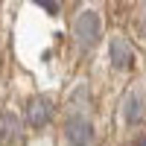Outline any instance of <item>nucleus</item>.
Segmentation results:
<instances>
[{"label": "nucleus", "instance_id": "obj_4", "mask_svg": "<svg viewBox=\"0 0 146 146\" xmlns=\"http://www.w3.org/2000/svg\"><path fill=\"white\" fill-rule=\"evenodd\" d=\"M108 53H111V64L117 70H129L131 62H135V53H131V44L126 38H114L108 44Z\"/></svg>", "mask_w": 146, "mask_h": 146}, {"label": "nucleus", "instance_id": "obj_7", "mask_svg": "<svg viewBox=\"0 0 146 146\" xmlns=\"http://www.w3.org/2000/svg\"><path fill=\"white\" fill-rule=\"evenodd\" d=\"M135 146H146V137H140V140H137V143H135Z\"/></svg>", "mask_w": 146, "mask_h": 146}, {"label": "nucleus", "instance_id": "obj_3", "mask_svg": "<svg viewBox=\"0 0 146 146\" xmlns=\"http://www.w3.org/2000/svg\"><path fill=\"white\" fill-rule=\"evenodd\" d=\"M50 117H53V102L47 100V96H35V100H29V105H27V120H29V126L41 129V126L50 123Z\"/></svg>", "mask_w": 146, "mask_h": 146}, {"label": "nucleus", "instance_id": "obj_2", "mask_svg": "<svg viewBox=\"0 0 146 146\" xmlns=\"http://www.w3.org/2000/svg\"><path fill=\"white\" fill-rule=\"evenodd\" d=\"M64 137H67V146H91V140H94V126H91V120H85V117H70L67 126H64Z\"/></svg>", "mask_w": 146, "mask_h": 146}, {"label": "nucleus", "instance_id": "obj_1", "mask_svg": "<svg viewBox=\"0 0 146 146\" xmlns=\"http://www.w3.org/2000/svg\"><path fill=\"white\" fill-rule=\"evenodd\" d=\"M100 32H102V27H100V15L96 12H82V15L76 18V23H73V35H76V41H79V47L82 50H91V47L100 41Z\"/></svg>", "mask_w": 146, "mask_h": 146}, {"label": "nucleus", "instance_id": "obj_6", "mask_svg": "<svg viewBox=\"0 0 146 146\" xmlns=\"http://www.w3.org/2000/svg\"><path fill=\"white\" fill-rule=\"evenodd\" d=\"M32 3H38L41 9L50 12V15H58V3H56V0H32Z\"/></svg>", "mask_w": 146, "mask_h": 146}, {"label": "nucleus", "instance_id": "obj_5", "mask_svg": "<svg viewBox=\"0 0 146 146\" xmlns=\"http://www.w3.org/2000/svg\"><path fill=\"white\" fill-rule=\"evenodd\" d=\"M126 123H137V120L143 117V100L137 94H129V100H126Z\"/></svg>", "mask_w": 146, "mask_h": 146}]
</instances>
